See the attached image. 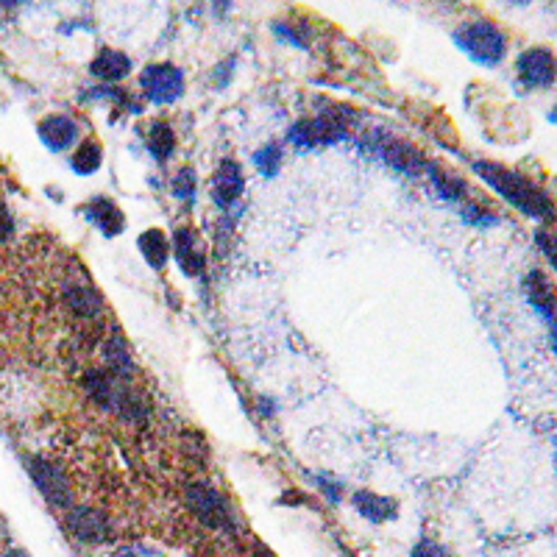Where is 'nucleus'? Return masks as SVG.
<instances>
[{"label": "nucleus", "instance_id": "f257e3e1", "mask_svg": "<svg viewBox=\"0 0 557 557\" xmlns=\"http://www.w3.org/2000/svg\"><path fill=\"white\" fill-rule=\"evenodd\" d=\"M474 170L482 176V182L491 184L496 193L502 195L505 201H510L513 207L527 212L532 218H552V201L544 190H538L530 179H524L513 170L493 165V162H477Z\"/></svg>", "mask_w": 557, "mask_h": 557}, {"label": "nucleus", "instance_id": "f03ea898", "mask_svg": "<svg viewBox=\"0 0 557 557\" xmlns=\"http://www.w3.org/2000/svg\"><path fill=\"white\" fill-rule=\"evenodd\" d=\"M454 39H457V45H460V48H463L474 62H480V65L493 67L505 59V51H507L505 34L493 26V23H488V20L468 23V26H463L457 34H454Z\"/></svg>", "mask_w": 557, "mask_h": 557}, {"label": "nucleus", "instance_id": "7ed1b4c3", "mask_svg": "<svg viewBox=\"0 0 557 557\" xmlns=\"http://www.w3.org/2000/svg\"><path fill=\"white\" fill-rule=\"evenodd\" d=\"M187 507L193 510L195 519H201L212 530H226L232 527V510L226 505L221 491H215L207 482H193L187 488Z\"/></svg>", "mask_w": 557, "mask_h": 557}, {"label": "nucleus", "instance_id": "20e7f679", "mask_svg": "<svg viewBox=\"0 0 557 557\" xmlns=\"http://www.w3.org/2000/svg\"><path fill=\"white\" fill-rule=\"evenodd\" d=\"M28 474L31 480L42 493V499L53 507V510H67L70 502H73V491H70V482H67L65 471L59 466H53L42 457H34L28 460Z\"/></svg>", "mask_w": 557, "mask_h": 557}, {"label": "nucleus", "instance_id": "39448f33", "mask_svg": "<svg viewBox=\"0 0 557 557\" xmlns=\"http://www.w3.org/2000/svg\"><path fill=\"white\" fill-rule=\"evenodd\" d=\"M148 101L165 106L179 101L184 95V73L173 65H148L140 76Z\"/></svg>", "mask_w": 557, "mask_h": 557}, {"label": "nucleus", "instance_id": "423d86ee", "mask_svg": "<svg viewBox=\"0 0 557 557\" xmlns=\"http://www.w3.org/2000/svg\"><path fill=\"white\" fill-rule=\"evenodd\" d=\"M346 137L343 115H321L315 120H301L290 129V143L298 148H315V145H332Z\"/></svg>", "mask_w": 557, "mask_h": 557}, {"label": "nucleus", "instance_id": "0eeeda50", "mask_svg": "<svg viewBox=\"0 0 557 557\" xmlns=\"http://www.w3.org/2000/svg\"><path fill=\"white\" fill-rule=\"evenodd\" d=\"M67 530L73 538L78 541H84V544H101L109 538V519H106V513L101 510H92V507H73L70 513H67Z\"/></svg>", "mask_w": 557, "mask_h": 557}, {"label": "nucleus", "instance_id": "6e6552de", "mask_svg": "<svg viewBox=\"0 0 557 557\" xmlns=\"http://www.w3.org/2000/svg\"><path fill=\"white\" fill-rule=\"evenodd\" d=\"M170 246H173V254H176V260H179L187 276H201L204 273L207 251H204V243H201V237L193 229H176Z\"/></svg>", "mask_w": 557, "mask_h": 557}, {"label": "nucleus", "instance_id": "1a4fd4ad", "mask_svg": "<svg viewBox=\"0 0 557 557\" xmlns=\"http://www.w3.org/2000/svg\"><path fill=\"white\" fill-rule=\"evenodd\" d=\"M519 78L527 87H552L555 81V56L544 48H532L519 56Z\"/></svg>", "mask_w": 557, "mask_h": 557}, {"label": "nucleus", "instance_id": "9d476101", "mask_svg": "<svg viewBox=\"0 0 557 557\" xmlns=\"http://www.w3.org/2000/svg\"><path fill=\"white\" fill-rule=\"evenodd\" d=\"M246 179H243V168L234 162V159H223L218 170H215V179H212V198L221 209L232 207L234 201L243 195Z\"/></svg>", "mask_w": 557, "mask_h": 557}, {"label": "nucleus", "instance_id": "9b49d317", "mask_svg": "<svg viewBox=\"0 0 557 557\" xmlns=\"http://www.w3.org/2000/svg\"><path fill=\"white\" fill-rule=\"evenodd\" d=\"M65 298L70 304V310L81 315V318H98L104 312V298L98 296V290L81 276V279H73L65 285Z\"/></svg>", "mask_w": 557, "mask_h": 557}, {"label": "nucleus", "instance_id": "f8f14e48", "mask_svg": "<svg viewBox=\"0 0 557 557\" xmlns=\"http://www.w3.org/2000/svg\"><path fill=\"white\" fill-rule=\"evenodd\" d=\"M84 215H87V221L95 223L106 237H115L126 229V215L120 212L112 198H92L90 204L84 207Z\"/></svg>", "mask_w": 557, "mask_h": 557}, {"label": "nucleus", "instance_id": "ddd939ff", "mask_svg": "<svg viewBox=\"0 0 557 557\" xmlns=\"http://www.w3.org/2000/svg\"><path fill=\"white\" fill-rule=\"evenodd\" d=\"M76 137V120H70L67 115H51L39 123V140L48 145L51 151H65V148L76 143Z\"/></svg>", "mask_w": 557, "mask_h": 557}, {"label": "nucleus", "instance_id": "4468645a", "mask_svg": "<svg viewBox=\"0 0 557 557\" xmlns=\"http://www.w3.org/2000/svg\"><path fill=\"white\" fill-rule=\"evenodd\" d=\"M351 502L357 507V513L363 516V519L374 521V524H382V521L388 519H396V510L399 505L388 499V496H379L374 491H357L351 496Z\"/></svg>", "mask_w": 557, "mask_h": 557}, {"label": "nucleus", "instance_id": "2eb2a0df", "mask_svg": "<svg viewBox=\"0 0 557 557\" xmlns=\"http://www.w3.org/2000/svg\"><path fill=\"white\" fill-rule=\"evenodd\" d=\"M131 70V59L123 51H112V48H104V51L95 56L92 62V73L104 81H120V78L129 76Z\"/></svg>", "mask_w": 557, "mask_h": 557}, {"label": "nucleus", "instance_id": "dca6fc26", "mask_svg": "<svg viewBox=\"0 0 557 557\" xmlns=\"http://www.w3.org/2000/svg\"><path fill=\"white\" fill-rule=\"evenodd\" d=\"M145 145H148V151L154 156L156 162H165L173 156L176 151V134L170 129L165 120H154L151 126H148V137H145Z\"/></svg>", "mask_w": 557, "mask_h": 557}, {"label": "nucleus", "instance_id": "f3484780", "mask_svg": "<svg viewBox=\"0 0 557 557\" xmlns=\"http://www.w3.org/2000/svg\"><path fill=\"white\" fill-rule=\"evenodd\" d=\"M140 251H143V257L148 260L151 268L162 271V268H165V262H168V254H170L168 237L159 232V229H148V232L140 234Z\"/></svg>", "mask_w": 557, "mask_h": 557}, {"label": "nucleus", "instance_id": "a211bd4d", "mask_svg": "<svg viewBox=\"0 0 557 557\" xmlns=\"http://www.w3.org/2000/svg\"><path fill=\"white\" fill-rule=\"evenodd\" d=\"M527 296L538 307V312L544 315L546 321L552 324V310H555V301H552V285L546 282L544 273H530L527 276Z\"/></svg>", "mask_w": 557, "mask_h": 557}, {"label": "nucleus", "instance_id": "6ab92c4d", "mask_svg": "<svg viewBox=\"0 0 557 557\" xmlns=\"http://www.w3.org/2000/svg\"><path fill=\"white\" fill-rule=\"evenodd\" d=\"M104 357H106V365H109L117 376H126L131 368H134L129 346H126L123 335H117V332L104 343Z\"/></svg>", "mask_w": 557, "mask_h": 557}, {"label": "nucleus", "instance_id": "aec40b11", "mask_svg": "<svg viewBox=\"0 0 557 557\" xmlns=\"http://www.w3.org/2000/svg\"><path fill=\"white\" fill-rule=\"evenodd\" d=\"M101 162H104V148L95 143V140H87L84 145H78V151L73 154V159H70L73 170L81 173V176L95 173V170L101 168Z\"/></svg>", "mask_w": 557, "mask_h": 557}, {"label": "nucleus", "instance_id": "412c9836", "mask_svg": "<svg viewBox=\"0 0 557 557\" xmlns=\"http://www.w3.org/2000/svg\"><path fill=\"white\" fill-rule=\"evenodd\" d=\"M254 165H257V170H260L265 179H273V176L279 173V168H282V148L273 143L260 148V151L254 154Z\"/></svg>", "mask_w": 557, "mask_h": 557}, {"label": "nucleus", "instance_id": "4be33fe9", "mask_svg": "<svg viewBox=\"0 0 557 557\" xmlns=\"http://www.w3.org/2000/svg\"><path fill=\"white\" fill-rule=\"evenodd\" d=\"M173 195L182 198V201H190L193 204L195 198V173L190 168L179 170V176L173 179Z\"/></svg>", "mask_w": 557, "mask_h": 557}, {"label": "nucleus", "instance_id": "5701e85b", "mask_svg": "<svg viewBox=\"0 0 557 557\" xmlns=\"http://www.w3.org/2000/svg\"><path fill=\"white\" fill-rule=\"evenodd\" d=\"M463 221L471 223V226H493L496 223V215L488 212V209H482L480 204H468L463 209Z\"/></svg>", "mask_w": 557, "mask_h": 557}, {"label": "nucleus", "instance_id": "b1692460", "mask_svg": "<svg viewBox=\"0 0 557 557\" xmlns=\"http://www.w3.org/2000/svg\"><path fill=\"white\" fill-rule=\"evenodd\" d=\"M115 557H162V552L148 544H126L117 549Z\"/></svg>", "mask_w": 557, "mask_h": 557}, {"label": "nucleus", "instance_id": "393cba45", "mask_svg": "<svg viewBox=\"0 0 557 557\" xmlns=\"http://www.w3.org/2000/svg\"><path fill=\"white\" fill-rule=\"evenodd\" d=\"M413 557H452V555H449V549H446V546L435 544V541L424 538V541L413 549Z\"/></svg>", "mask_w": 557, "mask_h": 557}, {"label": "nucleus", "instance_id": "a878e982", "mask_svg": "<svg viewBox=\"0 0 557 557\" xmlns=\"http://www.w3.org/2000/svg\"><path fill=\"white\" fill-rule=\"evenodd\" d=\"M273 31H276V34H279L282 39H287L290 45H296V48H304V45H307V37H304V34L298 31V28L287 26V23H276V26H273Z\"/></svg>", "mask_w": 557, "mask_h": 557}, {"label": "nucleus", "instance_id": "bb28decb", "mask_svg": "<svg viewBox=\"0 0 557 557\" xmlns=\"http://www.w3.org/2000/svg\"><path fill=\"white\" fill-rule=\"evenodd\" d=\"M14 234V218L12 212H9V207L0 201V243H6L9 237Z\"/></svg>", "mask_w": 557, "mask_h": 557}, {"label": "nucleus", "instance_id": "cd10ccee", "mask_svg": "<svg viewBox=\"0 0 557 557\" xmlns=\"http://www.w3.org/2000/svg\"><path fill=\"white\" fill-rule=\"evenodd\" d=\"M318 485H321V488L329 493V499H332V502H337V499H340V485H332V482L326 480V477H318Z\"/></svg>", "mask_w": 557, "mask_h": 557}, {"label": "nucleus", "instance_id": "c85d7f7f", "mask_svg": "<svg viewBox=\"0 0 557 557\" xmlns=\"http://www.w3.org/2000/svg\"><path fill=\"white\" fill-rule=\"evenodd\" d=\"M538 240H541V243H544V251L546 254H549V262H552V265H555V251H552V237H549V234H544V232H538Z\"/></svg>", "mask_w": 557, "mask_h": 557}, {"label": "nucleus", "instance_id": "c756f323", "mask_svg": "<svg viewBox=\"0 0 557 557\" xmlns=\"http://www.w3.org/2000/svg\"><path fill=\"white\" fill-rule=\"evenodd\" d=\"M6 14H9V6H0V26L6 23Z\"/></svg>", "mask_w": 557, "mask_h": 557}, {"label": "nucleus", "instance_id": "7c9ffc66", "mask_svg": "<svg viewBox=\"0 0 557 557\" xmlns=\"http://www.w3.org/2000/svg\"><path fill=\"white\" fill-rule=\"evenodd\" d=\"M6 557H28L26 552H23V549H12V552H9V555Z\"/></svg>", "mask_w": 557, "mask_h": 557}]
</instances>
